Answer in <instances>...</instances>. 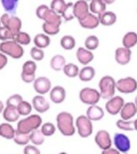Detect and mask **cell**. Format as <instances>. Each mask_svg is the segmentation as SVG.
Returning <instances> with one entry per match:
<instances>
[{
  "mask_svg": "<svg viewBox=\"0 0 137 154\" xmlns=\"http://www.w3.org/2000/svg\"><path fill=\"white\" fill-rule=\"evenodd\" d=\"M13 38H14V35L12 34L11 31L5 26H1V28H0V40L5 42V41L13 40Z\"/></svg>",
  "mask_w": 137,
  "mask_h": 154,
  "instance_id": "obj_46",
  "label": "cell"
},
{
  "mask_svg": "<svg viewBox=\"0 0 137 154\" xmlns=\"http://www.w3.org/2000/svg\"><path fill=\"white\" fill-rule=\"evenodd\" d=\"M51 84L50 79L45 76H40L35 79L33 82L34 90L39 94V95H44L51 91Z\"/></svg>",
  "mask_w": 137,
  "mask_h": 154,
  "instance_id": "obj_10",
  "label": "cell"
},
{
  "mask_svg": "<svg viewBox=\"0 0 137 154\" xmlns=\"http://www.w3.org/2000/svg\"><path fill=\"white\" fill-rule=\"evenodd\" d=\"M33 42L34 44L36 45V47H37L39 48H41V49H44V48H48V46L50 45L51 40L48 35L40 33L37 34L34 37Z\"/></svg>",
  "mask_w": 137,
  "mask_h": 154,
  "instance_id": "obj_28",
  "label": "cell"
},
{
  "mask_svg": "<svg viewBox=\"0 0 137 154\" xmlns=\"http://www.w3.org/2000/svg\"><path fill=\"white\" fill-rule=\"evenodd\" d=\"M94 140H95V143L98 144V146L103 150L110 149L112 144L110 134L106 130H100L97 132Z\"/></svg>",
  "mask_w": 137,
  "mask_h": 154,
  "instance_id": "obj_11",
  "label": "cell"
},
{
  "mask_svg": "<svg viewBox=\"0 0 137 154\" xmlns=\"http://www.w3.org/2000/svg\"><path fill=\"white\" fill-rule=\"evenodd\" d=\"M99 19L100 24L103 25V26H109L116 23V20H117V16L113 11H106L103 14L99 15Z\"/></svg>",
  "mask_w": 137,
  "mask_h": 154,
  "instance_id": "obj_24",
  "label": "cell"
},
{
  "mask_svg": "<svg viewBox=\"0 0 137 154\" xmlns=\"http://www.w3.org/2000/svg\"><path fill=\"white\" fill-rule=\"evenodd\" d=\"M0 51L15 60L20 59L24 54V48L15 40L2 42L0 43Z\"/></svg>",
  "mask_w": 137,
  "mask_h": 154,
  "instance_id": "obj_4",
  "label": "cell"
},
{
  "mask_svg": "<svg viewBox=\"0 0 137 154\" xmlns=\"http://www.w3.org/2000/svg\"><path fill=\"white\" fill-rule=\"evenodd\" d=\"M80 100L85 104L94 105L100 100L101 95L97 89L92 88H84L79 92Z\"/></svg>",
  "mask_w": 137,
  "mask_h": 154,
  "instance_id": "obj_5",
  "label": "cell"
},
{
  "mask_svg": "<svg viewBox=\"0 0 137 154\" xmlns=\"http://www.w3.org/2000/svg\"><path fill=\"white\" fill-rule=\"evenodd\" d=\"M42 20H44V23H46L60 26L62 23V16L49 8V10L45 13Z\"/></svg>",
  "mask_w": 137,
  "mask_h": 154,
  "instance_id": "obj_20",
  "label": "cell"
},
{
  "mask_svg": "<svg viewBox=\"0 0 137 154\" xmlns=\"http://www.w3.org/2000/svg\"><path fill=\"white\" fill-rule=\"evenodd\" d=\"M41 132L44 135V137L53 136L56 132L55 125L50 122H47L41 126Z\"/></svg>",
  "mask_w": 137,
  "mask_h": 154,
  "instance_id": "obj_42",
  "label": "cell"
},
{
  "mask_svg": "<svg viewBox=\"0 0 137 154\" xmlns=\"http://www.w3.org/2000/svg\"><path fill=\"white\" fill-rule=\"evenodd\" d=\"M59 154H67V153H66V152H60V153Z\"/></svg>",
  "mask_w": 137,
  "mask_h": 154,
  "instance_id": "obj_56",
  "label": "cell"
},
{
  "mask_svg": "<svg viewBox=\"0 0 137 154\" xmlns=\"http://www.w3.org/2000/svg\"><path fill=\"white\" fill-rule=\"evenodd\" d=\"M1 25H2V24H1V22H0V28H1V26H2Z\"/></svg>",
  "mask_w": 137,
  "mask_h": 154,
  "instance_id": "obj_57",
  "label": "cell"
},
{
  "mask_svg": "<svg viewBox=\"0 0 137 154\" xmlns=\"http://www.w3.org/2000/svg\"><path fill=\"white\" fill-rule=\"evenodd\" d=\"M57 125L60 132L64 136L70 137L74 135L75 128L73 125V117L71 113L61 112L57 116Z\"/></svg>",
  "mask_w": 137,
  "mask_h": 154,
  "instance_id": "obj_1",
  "label": "cell"
},
{
  "mask_svg": "<svg viewBox=\"0 0 137 154\" xmlns=\"http://www.w3.org/2000/svg\"><path fill=\"white\" fill-rule=\"evenodd\" d=\"M134 103H135V105H136V107H137V96H135V102H134Z\"/></svg>",
  "mask_w": 137,
  "mask_h": 154,
  "instance_id": "obj_54",
  "label": "cell"
},
{
  "mask_svg": "<svg viewBox=\"0 0 137 154\" xmlns=\"http://www.w3.org/2000/svg\"><path fill=\"white\" fill-rule=\"evenodd\" d=\"M3 110H4V104L2 100H0V113H2Z\"/></svg>",
  "mask_w": 137,
  "mask_h": 154,
  "instance_id": "obj_52",
  "label": "cell"
},
{
  "mask_svg": "<svg viewBox=\"0 0 137 154\" xmlns=\"http://www.w3.org/2000/svg\"><path fill=\"white\" fill-rule=\"evenodd\" d=\"M13 40L17 42L20 45H28L31 43V37L27 32L20 31L14 36Z\"/></svg>",
  "mask_w": 137,
  "mask_h": 154,
  "instance_id": "obj_38",
  "label": "cell"
},
{
  "mask_svg": "<svg viewBox=\"0 0 137 154\" xmlns=\"http://www.w3.org/2000/svg\"><path fill=\"white\" fill-rule=\"evenodd\" d=\"M106 5H111L116 2V0H103Z\"/></svg>",
  "mask_w": 137,
  "mask_h": 154,
  "instance_id": "obj_51",
  "label": "cell"
},
{
  "mask_svg": "<svg viewBox=\"0 0 137 154\" xmlns=\"http://www.w3.org/2000/svg\"><path fill=\"white\" fill-rule=\"evenodd\" d=\"M63 19H65V21H70L74 19V14H73V3L69 2L67 3V7L65 8V11L61 14Z\"/></svg>",
  "mask_w": 137,
  "mask_h": 154,
  "instance_id": "obj_43",
  "label": "cell"
},
{
  "mask_svg": "<svg viewBox=\"0 0 137 154\" xmlns=\"http://www.w3.org/2000/svg\"><path fill=\"white\" fill-rule=\"evenodd\" d=\"M20 116H28L31 113L32 110V106L29 102L26 100H23L17 107Z\"/></svg>",
  "mask_w": 137,
  "mask_h": 154,
  "instance_id": "obj_40",
  "label": "cell"
},
{
  "mask_svg": "<svg viewBox=\"0 0 137 154\" xmlns=\"http://www.w3.org/2000/svg\"><path fill=\"white\" fill-rule=\"evenodd\" d=\"M76 126L78 134L82 137H88L93 132V125L91 120L86 116L81 115L76 120Z\"/></svg>",
  "mask_w": 137,
  "mask_h": 154,
  "instance_id": "obj_6",
  "label": "cell"
},
{
  "mask_svg": "<svg viewBox=\"0 0 137 154\" xmlns=\"http://www.w3.org/2000/svg\"><path fill=\"white\" fill-rule=\"evenodd\" d=\"M3 9L10 14H14L16 11L19 0H1Z\"/></svg>",
  "mask_w": 137,
  "mask_h": 154,
  "instance_id": "obj_32",
  "label": "cell"
},
{
  "mask_svg": "<svg viewBox=\"0 0 137 154\" xmlns=\"http://www.w3.org/2000/svg\"><path fill=\"white\" fill-rule=\"evenodd\" d=\"M137 113V107L135 103L128 102L125 103L122 110L120 111V116L123 120H129Z\"/></svg>",
  "mask_w": 137,
  "mask_h": 154,
  "instance_id": "obj_19",
  "label": "cell"
},
{
  "mask_svg": "<svg viewBox=\"0 0 137 154\" xmlns=\"http://www.w3.org/2000/svg\"><path fill=\"white\" fill-rule=\"evenodd\" d=\"M42 124V119L39 115L33 114L19 120L17 125V130L23 133L30 134L32 131L38 129Z\"/></svg>",
  "mask_w": 137,
  "mask_h": 154,
  "instance_id": "obj_2",
  "label": "cell"
},
{
  "mask_svg": "<svg viewBox=\"0 0 137 154\" xmlns=\"http://www.w3.org/2000/svg\"><path fill=\"white\" fill-rule=\"evenodd\" d=\"M4 26L9 29L15 36V35L19 33V32L21 31H20L22 27L21 19L16 16L11 15V17L9 18L8 21H7V23H6V25Z\"/></svg>",
  "mask_w": 137,
  "mask_h": 154,
  "instance_id": "obj_23",
  "label": "cell"
},
{
  "mask_svg": "<svg viewBox=\"0 0 137 154\" xmlns=\"http://www.w3.org/2000/svg\"><path fill=\"white\" fill-rule=\"evenodd\" d=\"M85 1H86V2H91L92 0H85Z\"/></svg>",
  "mask_w": 137,
  "mask_h": 154,
  "instance_id": "obj_55",
  "label": "cell"
},
{
  "mask_svg": "<svg viewBox=\"0 0 137 154\" xmlns=\"http://www.w3.org/2000/svg\"><path fill=\"white\" fill-rule=\"evenodd\" d=\"M86 116L91 121L102 120L104 116L103 109L97 104L90 105L86 111Z\"/></svg>",
  "mask_w": 137,
  "mask_h": 154,
  "instance_id": "obj_21",
  "label": "cell"
},
{
  "mask_svg": "<svg viewBox=\"0 0 137 154\" xmlns=\"http://www.w3.org/2000/svg\"><path fill=\"white\" fill-rule=\"evenodd\" d=\"M125 104L123 97L119 96H115L109 99L106 103V110L111 115H117L120 112L123 105Z\"/></svg>",
  "mask_w": 137,
  "mask_h": 154,
  "instance_id": "obj_9",
  "label": "cell"
},
{
  "mask_svg": "<svg viewBox=\"0 0 137 154\" xmlns=\"http://www.w3.org/2000/svg\"><path fill=\"white\" fill-rule=\"evenodd\" d=\"M94 54L86 48H79L76 51V58L81 64L87 65L94 60Z\"/></svg>",
  "mask_w": 137,
  "mask_h": 154,
  "instance_id": "obj_18",
  "label": "cell"
},
{
  "mask_svg": "<svg viewBox=\"0 0 137 154\" xmlns=\"http://www.w3.org/2000/svg\"><path fill=\"white\" fill-rule=\"evenodd\" d=\"M42 28H43L44 32L48 35H55L60 31V26L46 23H44L42 25Z\"/></svg>",
  "mask_w": 137,
  "mask_h": 154,
  "instance_id": "obj_41",
  "label": "cell"
},
{
  "mask_svg": "<svg viewBox=\"0 0 137 154\" xmlns=\"http://www.w3.org/2000/svg\"><path fill=\"white\" fill-rule=\"evenodd\" d=\"M37 69L36 63L32 60H28L22 67L21 79L25 83H32L36 79V71Z\"/></svg>",
  "mask_w": 137,
  "mask_h": 154,
  "instance_id": "obj_8",
  "label": "cell"
},
{
  "mask_svg": "<svg viewBox=\"0 0 137 154\" xmlns=\"http://www.w3.org/2000/svg\"><path fill=\"white\" fill-rule=\"evenodd\" d=\"M89 7L90 12L98 16L106 11V4L103 0H92Z\"/></svg>",
  "mask_w": 137,
  "mask_h": 154,
  "instance_id": "obj_25",
  "label": "cell"
},
{
  "mask_svg": "<svg viewBox=\"0 0 137 154\" xmlns=\"http://www.w3.org/2000/svg\"><path fill=\"white\" fill-rule=\"evenodd\" d=\"M134 126H135V130L137 131V119L135 120H134Z\"/></svg>",
  "mask_w": 137,
  "mask_h": 154,
  "instance_id": "obj_53",
  "label": "cell"
},
{
  "mask_svg": "<svg viewBox=\"0 0 137 154\" xmlns=\"http://www.w3.org/2000/svg\"><path fill=\"white\" fill-rule=\"evenodd\" d=\"M137 89V82L133 77L128 76L119 79L116 82V90L124 94L133 93Z\"/></svg>",
  "mask_w": 137,
  "mask_h": 154,
  "instance_id": "obj_7",
  "label": "cell"
},
{
  "mask_svg": "<svg viewBox=\"0 0 137 154\" xmlns=\"http://www.w3.org/2000/svg\"><path fill=\"white\" fill-rule=\"evenodd\" d=\"M132 58V51L125 47H120L116 50L115 59L116 61L120 65H126L130 62Z\"/></svg>",
  "mask_w": 137,
  "mask_h": 154,
  "instance_id": "obj_13",
  "label": "cell"
},
{
  "mask_svg": "<svg viewBox=\"0 0 137 154\" xmlns=\"http://www.w3.org/2000/svg\"><path fill=\"white\" fill-rule=\"evenodd\" d=\"M67 3L65 2V0H53L50 3V9L60 15L65 11Z\"/></svg>",
  "mask_w": 137,
  "mask_h": 154,
  "instance_id": "obj_34",
  "label": "cell"
},
{
  "mask_svg": "<svg viewBox=\"0 0 137 154\" xmlns=\"http://www.w3.org/2000/svg\"><path fill=\"white\" fill-rule=\"evenodd\" d=\"M114 143L119 151L127 152L131 149L130 140L123 133H116L114 137Z\"/></svg>",
  "mask_w": 137,
  "mask_h": 154,
  "instance_id": "obj_12",
  "label": "cell"
},
{
  "mask_svg": "<svg viewBox=\"0 0 137 154\" xmlns=\"http://www.w3.org/2000/svg\"><path fill=\"white\" fill-rule=\"evenodd\" d=\"M102 154H120L119 153V152L117 151V149H106V150H103V151L102 152Z\"/></svg>",
  "mask_w": 137,
  "mask_h": 154,
  "instance_id": "obj_50",
  "label": "cell"
},
{
  "mask_svg": "<svg viewBox=\"0 0 137 154\" xmlns=\"http://www.w3.org/2000/svg\"><path fill=\"white\" fill-rule=\"evenodd\" d=\"M24 154H41V151L34 145H27L24 149Z\"/></svg>",
  "mask_w": 137,
  "mask_h": 154,
  "instance_id": "obj_48",
  "label": "cell"
},
{
  "mask_svg": "<svg viewBox=\"0 0 137 154\" xmlns=\"http://www.w3.org/2000/svg\"><path fill=\"white\" fill-rule=\"evenodd\" d=\"M80 25L85 29H95L100 24L99 16L93 13H89L83 19L78 20Z\"/></svg>",
  "mask_w": 137,
  "mask_h": 154,
  "instance_id": "obj_15",
  "label": "cell"
},
{
  "mask_svg": "<svg viewBox=\"0 0 137 154\" xmlns=\"http://www.w3.org/2000/svg\"><path fill=\"white\" fill-rule=\"evenodd\" d=\"M123 47L131 49L137 44V34L134 31H129L123 35L122 40Z\"/></svg>",
  "mask_w": 137,
  "mask_h": 154,
  "instance_id": "obj_30",
  "label": "cell"
},
{
  "mask_svg": "<svg viewBox=\"0 0 137 154\" xmlns=\"http://www.w3.org/2000/svg\"><path fill=\"white\" fill-rule=\"evenodd\" d=\"M20 114L15 107L7 106L2 112V117L7 122H15L19 120Z\"/></svg>",
  "mask_w": 137,
  "mask_h": 154,
  "instance_id": "obj_22",
  "label": "cell"
},
{
  "mask_svg": "<svg viewBox=\"0 0 137 154\" xmlns=\"http://www.w3.org/2000/svg\"><path fill=\"white\" fill-rule=\"evenodd\" d=\"M90 13V7L88 2L85 0H78L73 3V14L77 20L83 19Z\"/></svg>",
  "mask_w": 137,
  "mask_h": 154,
  "instance_id": "obj_14",
  "label": "cell"
},
{
  "mask_svg": "<svg viewBox=\"0 0 137 154\" xmlns=\"http://www.w3.org/2000/svg\"><path fill=\"white\" fill-rule=\"evenodd\" d=\"M14 141L19 145H25L30 141V134L23 133L16 130L14 137Z\"/></svg>",
  "mask_w": 137,
  "mask_h": 154,
  "instance_id": "obj_37",
  "label": "cell"
},
{
  "mask_svg": "<svg viewBox=\"0 0 137 154\" xmlns=\"http://www.w3.org/2000/svg\"><path fill=\"white\" fill-rule=\"evenodd\" d=\"M30 141L35 145H41L44 142V135L42 133L41 130L36 129L30 133Z\"/></svg>",
  "mask_w": 137,
  "mask_h": 154,
  "instance_id": "obj_35",
  "label": "cell"
},
{
  "mask_svg": "<svg viewBox=\"0 0 137 154\" xmlns=\"http://www.w3.org/2000/svg\"><path fill=\"white\" fill-rule=\"evenodd\" d=\"M125 154H127V153H125Z\"/></svg>",
  "mask_w": 137,
  "mask_h": 154,
  "instance_id": "obj_58",
  "label": "cell"
},
{
  "mask_svg": "<svg viewBox=\"0 0 137 154\" xmlns=\"http://www.w3.org/2000/svg\"><path fill=\"white\" fill-rule=\"evenodd\" d=\"M85 48L90 51H94L99 46V39L96 35H89L85 40Z\"/></svg>",
  "mask_w": 137,
  "mask_h": 154,
  "instance_id": "obj_36",
  "label": "cell"
},
{
  "mask_svg": "<svg viewBox=\"0 0 137 154\" xmlns=\"http://www.w3.org/2000/svg\"><path fill=\"white\" fill-rule=\"evenodd\" d=\"M76 45V40L72 35H64L60 39V46L63 49L70 51L73 49Z\"/></svg>",
  "mask_w": 137,
  "mask_h": 154,
  "instance_id": "obj_33",
  "label": "cell"
},
{
  "mask_svg": "<svg viewBox=\"0 0 137 154\" xmlns=\"http://www.w3.org/2000/svg\"><path fill=\"white\" fill-rule=\"evenodd\" d=\"M7 58L5 54L0 52V70H2V68H4L6 67V65L7 64Z\"/></svg>",
  "mask_w": 137,
  "mask_h": 154,
  "instance_id": "obj_49",
  "label": "cell"
},
{
  "mask_svg": "<svg viewBox=\"0 0 137 154\" xmlns=\"http://www.w3.org/2000/svg\"><path fill=\"white\" fill-rule=\"evenodd\" d=\"M95 76V70L91 66H85L80 70L78 77L83 82H89Z\"/></svg>",
  "mask_w": 137,
  "mask_h": 154,
  "instance_id": "obj_26",
  "label": "cell"
},
{
  "mask_svg": "<svg viewBox=\"0 0 137 154\" xmlns=\"http://www.w3.org/2000/svg\"><path fill=\"white\" fill-rule=\"evenodd\" d=\"M65 64H66V60L62 55H55L50 60L51 68L56 72L63 70Z\"/></svg>",
  "mask_w": 137,
  "mask_h": 154,
  "instance_id": "obj_27",
  "label": "cell"
},
{
  "mask_svg": "<svg viewBox=\"0 0 137 154\" xmlns=\"http://www.w3.org/2000/svg\"><path fill=\"white\" fill-rule=\"evenodd\" d=\"M63 72L64 74L68 76L69 78H74L79 75L80 70L77 65L72 63H69L65 65V67L63 68Z\"/></svg>",
  "mask_w": 137,
  "mask_h": 154,
  "instance_id": "obj_31",
  "label": "cell"
},
{
  "mask_svg": "<svg viewBox=\"0 0 137 154\" xmlns=\"http://www.w3.org/2000/svg\"><path fill=\"white\" fill-rule=\"evenodd\" d=\"M32 106L34 109L40 113L47 112L50 108V103L42 95H37L32 99Z\"/></svg>",
  "mask_w": 137,
  "mask_h": 154,
  "instance_id": "obj_17",
  "label": "cell"
},
{
  "mask_svg": "<svg viewBox=\"0 0 137 154\" xmlns=\"http://www.w3.org/2000/svg\"><path fill=\"white\" fill-rule=\"evenodd\" d=\"M49 97L54 103H61L66 98V91L62 86H55L51 89Z\"/></svg>",
  "mask_w": 137,
  "mask_h": 154,
  "instance_id": "obj_16",
  "label": "cell"
},
{
  "mask_svg": "<svg viewBox=\"0 0 137 154\" xmlns=\"http://www.w3.org/2000/svg\"><path fill=\"white\" fill-rule=\"evenodd\" d=\"M99 92L101 98L107 100L115 96L116 90V81L111 75H104L99 80Z\"/></svg>",
  "mask_w": 137,
  "mask_h": 154,
  "instance_id": "obj_3",
  "label": "cell"
},
{
  "mask_svg": "<svg viewBox=\"0 0 137 154\" xmlns=\"http://www.w3.org/2000/svg\"><path fill=\"white\" fill-rule=\"evenodd\" d=\"M116 125L119 128H120L124 131H132L135 130V126H134V121L133 120H125L121 119L119 120L116 122Z\"/></svg>",
  "mask_w": 137,
  "mask_h": 154,
  "instance_id": "obj_39",
  "label": "cell"
},
{
  "mask_svg": "<svg viewBox=\"0 0 137 154\" xmlns=\"http://www.w3.org/2000/svg\"><path fill=\"white\" fill-rule=\"evenodd\" d=\"M30 55L35 61H41L44 58V52L43 49L37 48V47H34L31 48Z\"/></svg>",
  "mask_w": 137,
  "mask_h": 154,
  "instance_id": "obj_45",
  "label": "cell"
},
{
  "mask_svg": "<svg viewBox=\"0 0 137 154\" xmlns=\"http://www.w3.org/2000/svg\"><path fill=\"white\" fill-rule=\"evenodd\" d=\"M15 131L12 125L8 123H3L0 125V137H3L5 139L11 140L14 139Z\"/></svg>",
  "mask_w": 137,
  "mask_h": 154,
  "instance_id": "obj_29",
  "label": "cell"
},
{
  "mask_svg": "<svg viewBox=\"0 0 137 154\" xmlns=\"http://www.w3.org/2000/svg\"><path fill=\"white\" fill-rule=\"evenodd\" d=\"M23 100H24L23 97L19 94H14L7 99L6 104H7V106H12V107L17 108Z\"/></svg>",
  "mask_w": 137,
  "mask_h": 154,
  "instance_id": "obj_44",
  "label": "cell"
},
{
  "mask_svg": "<svg viewBox=\"0 0 137 154\" xmlns=\"http://www.w3.org/2000/svg\"><path fill=\"white\" fill-rule=\"evenodd\" d=\"M49 8H50V7H48L47 5H44V4L40 5V6L36 8V16L38 17L40 19H43L44 14H45L46 12L48 11V10H49Z\"/></svg>",
  "mask_w": 137,
  "mask_h": 154,
  "instance_id": "obj_47",
  "label": "cell"
}]
</instances>
